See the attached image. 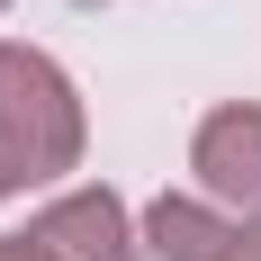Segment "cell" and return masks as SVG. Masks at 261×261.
<instances>
[{"label": "cell", "instance_id": "cell-1", "mask_svg": "<svg viewBox=\"0 0 261 261\" xmlns=\"http://www.w3.org/2000/svg\"><path fill=\"white\" fill-rule=\"evenodd\" d=\"M0 135H9L27 180H54V171L81 162V99H72V81L54 72V54L0 45Z\"/></svg>", "mask_w": 261, "mask_h": 261}, {"label": "cell", "instance_id": "cell-2", "mask_svg": "<svg viewBox=\"0 0 261 261\" xmlns=\"http://www.w3.org/2000/svg\"><path fill=\"white\" fill-rule=\"evenodd\" d=\"M189 171H198V189H207L216 207L261 216V108L252 99L216 108L207 126H198V144H189Z\"/></svg>", "mask_w": 261, "mask_h": 261}, {"label": "cell", "instance_id": "cell-3", "mask_svg": "<svg viewBox=\"0 0 261 261\" xmlns=\"http://www.w3.org/2000/svg\"><path fill=\"white\" fill-rule=\"evenodd\" d=\"M144 243L162 261H261V216H216L207 198H153Z\"/></svg>", "mask_w": 261, "mask_h": 261}, {"label": "cell", "instance_id": "cell-4", "mask_svg": "<svg viewBox=\"0 0 261 261\" xmlns=\"http://www.w3.org/2000/svg\"><path fill=\"white\" fill-rule=\"evenodd\" d=\"M27 234L45 243L54 261H144V252H135L126 207H117V189H72V198H54Z\"/></svg>", "mask_w": 261, "mask_h": 261}, {"label": "cell", "instance_id": "cell-5", "mask_svg": "<svg viewBox=\"0 0 261 261\" xmlns=\"http://www.w3.org/2000/svg\"><path fill=\"white\" fill-rule=\"evenodd\" d=\"M0 261H54V252H45L36 234H0Z\"/></svg>", "mask_w": 261, "mask_h": 261}, {"label": "cell", "instance_id": "cell-6", "mask_svg": "<svg viewBox=\"0 0 261 261\" xmlns=\"http://www.w3.org/2000/svg\"><path fill=\"white\" fill-rule=\"evenodd\" d=\"M9 189H27V171H18V153H9V135H0V198Z\"/></svg>", "mask_w": 261, "mask_h": 261}, {"label": "cell", "instance_id": "cell-7", "mask_svg": "<svg viewBox=\"0 0 261 261\" xmlns=\"http://www.w3.org/2000/svg\"><path fill=\"white\" fill-rule=\"evenodd\" d=\"M72 9H99V0H72Z\"/></svg>", "mask_w": 261, "mask_h": 261}, {"label": "cell", "instance_id": "cell-8", "mask_svg": "<svg viewBox=\"0 0 261 261\" xmlns=\"http://www.w3.org/2000/svg\"><path fill=\"white\" fill-rule=\"evenodd\" d=\"M0 9H9V0H0Z\"/></svg>", "mask_w": 261, "mask_h": 261}]
</instances>
